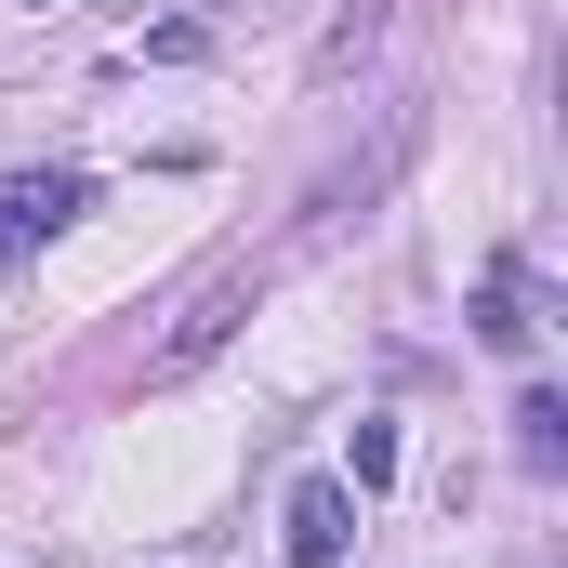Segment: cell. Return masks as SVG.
I'll return each mask as SVG.
<instances>
[{
  "mask_svg": "<svg viewBox=\"0 0 568 568\" xmlns=\"http://www.w3.org/2000/svg\"><path fill=\"white\" fill-rule=\"evenodd\" d=\"M410 145H424V106H384V120H371V145H344V159L304 185V239H344V225L397 185V159H410Z\"/></svg>",
  "mask_w": 568,
  "mask_h": 568,
  "instance_id": "6da1fadb",
  "label": "cell"
},
{
  "mask_svg": "<svg viewBox=\"0 0 568 568\" xmlns=\"http://www.w3.org/2000/svg\"><path fill=\"white\" fill-rule=\"evenodd\" d=\"M252 304H265V278H252V265H225V278H199V304H185V317L159 331V357H145V384H185V371H212V357L239 344V317H252Z\"/></svg>",
  "mask_w": 568,
  "mask_h": 568,
  "instance_id": "7a4b0ae2",
  "label": "cell"
},
{
  "mask_svg": "<svg viewBox=\"0 0 568 568\" xmlns=\"http://www.w3.org/2000/svg\"><path fill=\"white\" fill-rule=\"evenodd\" d=\"M80 212H93V172H13L0 185V265H27L40 239H67Z\"/></svg>",
  "mask_w": 568,
  "mask_h": 568,
  "instance_id": "3957f363",
  "label": "cell"
},
{
  "mask_svg": "<svg viewBox=\"0 0 568 568\" xmlns=\"http://www.w3.org/2000/svg\"><path fill=\"white\" fill-rule=\"evenodd\" d=\"M278 542H291V568H344V542H357V489H344V476H304L291 516H278Z\"/></svg>",
  "mask_w": 568,
  "mask_h": 568,
  "instance_id": "277c9868",
  "label": "cell"
},
{
  "mask_svg": "<svg viewBox=\"0 0 568 568\" xmlns=\"http://www.w3.org/2000/svg\"><path fill=\"white\" fill-rule=\"evenodd\" d=\"M516 463H529V476H556V463H568V397H556V384L516 397Z\"/></svg>",
  "mask_w": 568,
  "mask_h": 568,
  "instance_id": "5b68a950",
  "label": "cell"
},
{
  "mask_svg": "<svg viewBox=\"0 0 568 568\" xmlns=\"http://www.w3.org/2000/svg\"><path fill=\"white\" fill-rule=\"evenodd\" d=\"M476 344H489V357H529V344H542V317H529V291H516V278L476 291Z\"/></svg>",
  "mask_w": 568,
  "mask_h": 568,
  "instance_id": "8992f818",
  "label": "cell"
},
{
  "mask_svg": "<svg viewBox=\"0 0 568 568\" xmlns=\"http://www.w3.org/2000/svg\"><path fill=\"white\" fill-rule=\"evenodd\" d=\"M344 489H397V436L357 424V449H344Z\"/></svg>",
  "mask_w": 568,
  "mask_h": 568,
  "instance_id": "52a82bcc",
  "label": "cell"
}]
</instances>
